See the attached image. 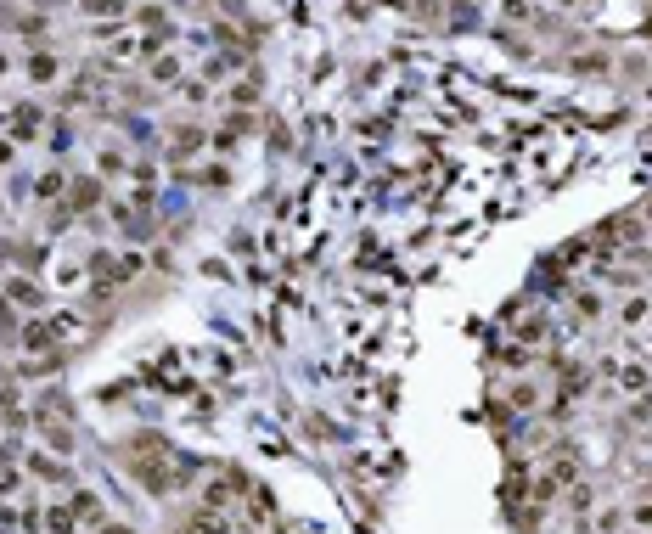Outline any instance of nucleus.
Masks as SVG:
<instances>
[{"instance_id": "f257e3e1", "label": "nucleus", "mask_w": 652, "mask_h": 534, "mask_svg": "<svg viewBox=\"0 0 652 534\" xmlns=\"http://www.w3.org/2000/svg\"><path fill=\"white\" fill-rule=\"evenodd\" d=\"M107 534H130V529H107Z\"/></svg>"}]
</instances>
